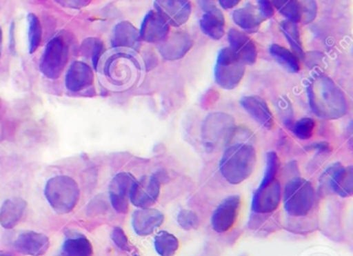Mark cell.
Wrapping results in <instances>:
<instances>
[{
	"instance_id": "cell-15",
	"label": "cell",
	"mask_w": 353,
	"mask_h": 256,
	"mask_svg": "<svg viewBox=\"0 0 353 256\" xmlns=\"http://www.w3.org/2000/svg\"><path fill=\"white\" fill-rule=\"evenodd\" d=\"M139 35L141 41L159 45L168 38L170 26L158 12L150 11L144 17Z\"/></svg>"
},
{
	"instance_id": "cell-24",
	"label": "cell",
	"mask_w": 353,
	"mask_h": 256,
	"mask_svg": "<svg viewBox=\"0 0 353 256\" xmlns=\"http://www.w3.org/2000/svg\"><path fill=\"white\" fill-rule=\"evenodd\" d=\"M28 202L20 197L8 198L0 208V225L6 229H12L21 221Z\"/></svg>"
},
{
	"instance_id": "cell-35",
	"label": "cell",
	"mask_w": 353,
	"mask_h": 256,
	"mask_svg": "<svg viewBox=\"0 0 353 256\" xmlns=\"http://www.w3.org/2000/svg\"><path fill=\"white\" fill-rule=\"evenodd\" d=\"M177 222L185 230H191V229H195L199 226L200 221L195 213L192 210H183L177 216Z\"/></svg>"
},
{
	"instance_id": "cell-21",
	"label": "cell",
	"mask_w": 353,
	"mask_h": 256,
	"mask_svg": "<svg viewBox=\"0 0 353 256\" xmlns=\"http://www.w3.org/2000/svg\"><path fill=\"white\" fill-rule=\"evenodd\" d=\"M164 222V215L156 208H139L132 217L134 231L138 235H150Z\"/></svg>"
},
{
	"instance_id": "cell-18",
	"label": "cell",
	"mask_w": 353,
	"mask_h": 256,
	"mask_svg": "<svg viewBox=\"0 0 353 256\" xmlns=\"http://www.w3.org/2000/svg\"><path fill=\"white\" fill-rule=\"evenodd\" d=\"M193 46V40L189 34L177 32L169 35L164 42L158 45L159 52L166 61H177L183 59Z\"/></svg>"
},
{
	"instance_id": "cell-26",
	"label": "cell",
	"mask_w": 353,
	"mask_h": 256,
	"mask_svg": "<svg viewBox=\"0 0 353 256\" xmlns=\"http://www.w3.org/2000/svg\"><path fill=\"white\" fill-rule=\"evenodd\" d=\"M57 256H94V247L85 235L69 233Z\"/></svg>"
},
{
	"instance_id": "cell-31",
	"label": "cell",
	"mask_w": 353,
	"mask_h": 256,
	"mask_svg": "<svg viewBox=\"0 0 353 256\" xmlns=\"http://www.w3.org/2000/svg\"><path fill=\"white\" fill-rule=\"evenodd\" d=\"M28 45H30V53L32 55L42 44V26L38 16L32 13L28 15Z\"/></svg>"
},
{
	"instance_id": "cell-6",
	"label": "cell",
	"mask_w": 353,
	"mask_h": 256,
	"mask_svg": "<svg viewBox=\"0 0 353 256\" xmlns=\"http://www.w3.org/2000/svg\"><path fill=\"white\" fill-rule=\"evenodd\" d=\"M234 119L227 113H212L206 117L202 125V140L206 148H220L228 146L234 133Z\"/></svg>"
},
{
	"instance_id": "cell-16",
	"label": "cell",
	"mask_w": 353,
	"mask_h": 256,
	"mask_svg": "<svg viewBox=\"0 0 353 256\" xmlns=\"http://www.w3.org/2000/svg\"><path fill=\"white\" fill-rule=\"evenodd\" d=\"M203 10L200 18L202 32L212 40H220L225 35V18L220 9L210 1H199Z\"/></svg>"
},
{
	"instance_id": "cell-22",
	"label": "cell",
	"mask_w": 353,
	"mask_h": 256,
	"mask_svg": "<svg viewBox=\"0 0 353 256\" xmlns=\"http://www.w3.org/2000/svg\"><path fill=\"white\" fill-rule=\"evenodd\" d=\"M94 71L88 63L75 61L72 63L65 76V86L71 92H80L94 83Z\"/></svg>"
},
{
	"instance_id": "cell-42",
	"label": "cell",
	"mask_w": 353,
	"mask_h": 256,
	"mask_svg": "<svg viewBox=\"0 0 353 256\" xmlns=\"http://www.w3.org/2000/svg\"><path fill=\"white\" fill-rule=\"evenodd\" d=\"M1 44H3V30L0 28V57H1Z\"/></svg>"
},
{
	"instance_id": "cell-8",
	"label": "cell",
	"mask_w": 353,
	"mask_h": 256,
	"mask_svg": "<svg viewBox=\"0 0 353 256\" xmlns=\"http://www.w3.org/2000/svg\"><path fill=\"white\" fill-rule=\"evenodd\" d=\"M69 61V46L61 37L49 41L40 61V70L49 79L61 77Z\"/></svg>"
},
{
	"instance_id": "cell-30",
	"label": "cell",
	"mask_w": 353,
	"mask_h": 256,
	"mask_svg": "<svg viewBox=\"0 0 353 256\" xmlns=\"http://www.w3.org/2000/svg\"><path fill=\"white\" fill-rule=\"evenodd\" d=\"M272 7L274 10L282 14L286 20L293 22V23H299L301 21V1H272Z\"/></svg>"
},
{
	"instance_id": "cell-14",
	"label": "cell",
	"mask_w": 353,
	"mask_h": 256,
	"mask_svg": "<svg viewBox=\"0 0 353 256\" xmlns=\"http://www.w3.org/2000/svg\"><path fill=\"white\" fill-rule=\"evenodd\" d=\"M154 11L158 12L167 23L173 28H181L188 22L192 14L190 1L183 0H163L154 1Z\"/></svg>"
},
{
	"instance_id": "cell-2",
	"label": "cell",
	"mask_w": 353,
	"mask_h": 256,
	"mask_svg": "<svg viewBox=\"0 0 353 256\" xmlns=\"http://www.w3.org/2000/svg\"><path fill=\"white\" fill-rule=\"evenodd\" d=\"M255 148L251 144L234 142L228 144L220 161V171L232 185H239L249 179L255 169Z\"/></svg>"
},
{
	"instance_id": "cell-10",
	"label": "cell",
	"mask_w": 353,
	"mask_h": 256,
	"mask_svg": "<svg viewBox=\"0 0 353 256\" xmlns=\"http://www.w3.org/2000/svg\"><path fill=\"white\" fill-rule=\"evenodd\" d=\"M282 197V189L278 179L261 185L254 192L252 210L255 214H270L278 208Z\"/></svg>"
},
{
	"instance_id": "cell-29",
	"label": "cell",
	"mask_w": 353,
	"mask_h": 256,
	"mask_svg": "<svg viewBox=\"0 0 353 256\" xmlns=\"http://www.w3.org/2000/svg\"><path fill=\"white\" fill-rule=\"evenodd\" d=\"M154 249L160 256H174L179 247L177 237L168 231H160L154 237Z\"/></svg>"
},
{
	"instance_id": "cell-36",
	"label": "cell",
	"mask_w": 353,
	"mask_h": 256,
	"mask_svg": "<svg viewBox=\"0 0 353 256\" xmlns=\"http://www.w3.org/2000/svg\"><path fill=\"white\" fill-rule=\"evenodd\" d=\"M111 239H112L115 246L123 251H130L131 250V245H130L127 235L121 227H114L112 233H111Z\"/></svg>"
},
{
	"instance_id": "cell-33",
	"label": "cell",
	"mask_w": 353,
	"mask_h": 256,
	"mask_svg": "<svg viewBox=\"0 0 353 256\" xmlns=\"http://www.w3.org/2000/svg\"><path fill=\"white\" fill-rule=\"evenodd\" d=\"M315 127L316 124L314 119H310V117H303V119L296 121L291 127V130H292V133L299 139L307 140L313 136Z\"/></svg>"
},
{
	"instance_id": "cell-44",
	"label": "cell",
	"mask_w": 353,
	"mask_h": 256,
	"mask_svg": "<svg viewBox=\"0 0 353 256\" xmlns=\"http://www.w3.org/2000/svg\"><path fill=\"white\" fill-rule=\"evenodd\" d=\"M138 256V255H137Z\"/></svg>"
},
{
	"instance_id": "cell-23",
	"label": "cell",
	"mask_w": 353,
	"mask_h": 256,
	"mask_svg": "<svg viewBox=\"0 0 353 256\" xmlns=\"http://www.w3.org/2000/svg\"><path fill=\"white\" fill-rule=\"evenodd\" d=\"M111 44L114 48H127L138 50L141 45L139 30L128 21L117 24L112 32Z\"/></svg>"
},
{
	"instance_id": "cell-12",
	"label": "cell",
	"mask_w": 353,
	"mask_h": 256,
	"mask_svg": "<svg viewBox=\"0 0 353 256\" xmlns=\"http://www.w3.org/2000/svg\"><path fill=\"white\" fill-rule=\"evenodd\" d=\"M161 183L157 175L143 177L136 181L130 194V201L140 208H148L156 204L160 195Z\"/></svg>"
},
{
	"instance_id": "cell-1",
	"label": "cell",
	"mask_w": 353,
	"mask_h": 256,
	"mask_svg": "<svg viewBox=\"0 0 353 256\" xmlns=\"http://www.w3.org/2000/svg\"><path fill=\"white\" fill-rule=\"evenodd\" d=\"M309 104L314 115L323 119H338L349 110L346 96L327 76L314 78L307 88Z\"/></svg>"
},
{
	"instance_id": "cell-11",
	"label": "cell",
	"mask_w": 353,
	"mask_h": 256,
	"mask_svg": "<svg viewBox=\"0 0 353 256\" xmlns=\"http://www.w3.org/2000/svg\"><path fill=\"white\" fill-rule=\"evenodd\" d=\"M137 179L129 173H121L113 177L109 184V196L113 208L119 214L129 210L130 194Z\"/></svg>"
},
{
	"instance_id": "cell-38",
	"label": "cell",
	"mask_w": 353,
	"mask_h": 256,
	"mask_svg": "<svg viewBox=\"0 0 353 256\" xmlns=\"http://www.w3.org/2000/svg\"><path fill=\"white\" fill-rule=\"evenodd\" d=\"M257 8L264 20L270 19L274 15V9L270 1H258Z\"/></svg>"
},
{
	"instance_id": "cell-19",
	"label": "cell",
	"mask_w": 353,
	"mask_h": 256,
	"mask_svg": "<svg viewBox=\"0 0 353 256\" xmlns=\"http://www.w3.org/2000/svg\"><path fill=\"white\" fill-rule=\"evenodd\" d=\"M14 248L20 253L30 256H42L48 251L50 241L44 233L26 231L14 241Z\"/></svg>"
},
{
	"instance_id": "cell-13",
	"label": "cell",
	"mask_w": 353,
	"mask_h": 256,
	"mask_svg": "<svg viewBox=\"0 0 353 256\" xmlns=\"http://www.w3.org/2000/svg\"><path fill=\"white\" fill-rule=\"evenodd\" d=\"M241 208L239 195L225 198L212 213V226L216 233H226L234 226Z\"/></svg>"
},
{
	"instance_id": "cell-7",
	"label": "cell",
	"mask_w": 353,
	"mask_h": 256,
	"mask_svg": "<svg viewBox=\"0 0 353 256\" xmlns=\"http://www.w3.org/2000/svg\"><path fill=\"white\" fill-rule=\"evenodd\" d=\"M245 65L229 47L221 49L214 67V81L224 90H234L243 80Z\"/></svg>"
},
{
	"instance_id": "cell-40",
	"label": "cell",
	"mask_w": 353,
	"mask_h": 256,
	"mask_svg": "<svg viewBox=\"0 0 353 256\" xmlns=\"http://www.w3.org/2000/svg\"><path fill=\"white\" fill-rule=\"evenodd\" d=\"M10 50L15 53L16 42H15V22H12L10 26Z\"/></svg>"
},
{
	"instance_id": "cell-5",
	"label": "cell",
	"mask_w": 353,
	"mask_h": 256,
	"mask_svg": "<svg viewBox=\"0 0 353 256\" xmlns=\"http://www.w3.org/2000/svg\"><path fill=\"white\" fill-rule=\"evenodd\" d=\"M315 198L313 185L303 177H293L285 186L284 208L290 216H305L313 208Z\"/></svg>"
},
{
	"instance_id": "cell-9",
	"label": "cell",
	"mask_w": 353,
	"mask_h": 256,
	"mask_svg": "<svg viewBox=\"0 0 353 256\" xmlns=\"http://www.w3.org/2000/svg\"><path fill=\"white\" fill-rule=\"evenodd\" d=\"M320 181L338 195L349 197L353 192L352 167H344L340 163L332 165L326 169Z\"/></svg>"
},
{
	"instance_id": "cell-34",
	"label": "cell",
	"mask_w": 353,
	"mask_h": 256,
	"mask_svg": "<svg viewBox=\"0 0 353 256\" xmlns=\"http://www.w3.org/2000/svg\"><path fill=\"white\" fill-rule=\"evenodd\" d=\"M279 167H280V161H279L278 155L274 152H268L266 154V168L263 179L261 181V185L270 183L276 179L278 175Z\"/></svg>"
},
{
	"instance_id": "cell-4",
	"label": "cell",
	"mask_w": 353,
	"mask_h": 256,
	"mask_svg": "<svg viewBox=\"0 0 353 256\" xmlns=\"http://www.w3.org/2000/svg\"><path fill=\"white\" fill-rule=\"evenodd\" d=\"M143 66L135 53H115L108 59L106 76L110 78L113 86L127 88L135 83L141 76Z\"/></svg>"
},
{
	"instance_id": "cell-41",
	"label": "cell",
	"mask_w": 353,
	"mask_h": 256,
	"mask_svg": "<svg viewBox=\"0 0 353 256\" xmlns=\"http://www.w3.org/2000/svg\"><path fill=\"white\" fill-rule=\"evenodd\" d=\"M220 3L221 7L225 10L232 9V8L236 7L239 5V0H221L219 1Z\"/></svg>"
},
{
	"instance_id": "cell-17",
	"label": "cell",
	"mask_w": 353,
	"mask_h": 256,
	"mask_svg": "<svg viewBox=\"0 0 353 256\" xmlns=\"http://www.w3.org/2000/svg\"><path fill=\"white\" fill-rule=\"evenodd\" d=\"M229 48L245 65H254L257 61L258 50L255 42L245 32L231 28L228 32Z\"/></svg>"
},
{
	"instance_id": "cell-3",
	"label": "cell",
	"mask_w": 353,
	"mask_h": 256,
	"mask_svg": "<svg viewBox=\"0 0 353 256\" xmlns=\"http://www.w3.org/2000/svg\"><path fill=\"white\" fill-rule=\"evenodd\" d=\"M45 196L57 214H68L79 201V186L75 179L68 175H57L47 181Z\"/></svg>"
},
{
	"instance_id": "cell-27",
	"label": "cell",
	"mask_w": 353,
	"mask_h": 256,
	"mask_svg": "<svg viewBox=\"0 0 353 256\" xmlns=\"http://www.w3.org/2000/svg\"><path fill=\"white\" fill-rule=\"evenodd\" d=\"M270 55L290 73H297L301 70L299 59L292 51L288 50L280 45L274 44L270 47Z\"/></svg>"
},
{
	"instance_id": "cell-37",
	"label": "cell",
	"mask_w": 353,
	"mask_h": 256,
	"mask_svg": "<svg viewBox=\"0 0 353 256\" xmlns=\"http://www.w3.org/2000/svg\"><path fill=\"white\" fill-rule=\"evenodd\" d=\"M317 14L316 1H303L301 3V21L307 24L315 19Z\"/></svg>"
},
{
	"instance_id": "cell-39",
	"label": "cell",
	"mask_w": 353,
	"mask_h": 256,
	"mask_svg": "<svg viewBox=\"0 0 353 256\" xmlns=\"http://www.w3.org/2000/svg\"><path fill=\"white\" fill-rule=\"evenodd\" d=\"M59 5L63 6V7L72 8V9H81V8L86 7L90 5V1L88 0H80V1H76V0H70V1H57Z\"/></svg>"
},
{
	"instance_id": "cell-25",
	"label": "cell",
	"mask_w": 353,
	"mask_h": 256,
	"mask_svg": "<svg viewBox=\"0 0 353 256\" xmlns=\"http://www.w3.org/2000/svg\"><path fill=\"white\" fill-rule=\"evenodd\" d=\"M234 23L241 30L248 32H256L260 28L264 18L260 14L257 6L248 3L245 7L235 10L232 14Z\"/></svg>"
},
{
	"instance_id": "cell-28",
	"label": "cell",
	"mask_w": 353,
	"mask_h": 256,
	"mask_svg": "<svg viewBox=\"0 0 353 256\" xmlns=\"http://www.w3.org/2000/svg\"><path fill=\"white\" fill-rule=\"evenodd\" d=\"M280 26L285 38L288 41L291 48H292V52H294L297 59H303L305 52H303V44H301V32H299L297 24L288 21V20H284V21L281 22Z\"/></svg>"
},
{
	"instance_id": "cell-20",
	"label": "cell",
	"mask_w": 353,
	"mask_h": 256,
	"mask_svg": "<svg viewBox=\"0 0 353 256\" xmlns=\"http://www.w3.org/2000/svg\"><path fill=\"white\" fill-rule=\"evenodd\" d=\"M241 105L243 110L264 129L272 130L274 127V115L263 99L258 96L243 97Z\"/></svg>"
},
{
	"instance_id": "cell-32",
	"label": "cell",
	"mask_w": 353,
	"mask_h": 256,
	"mask_svg": "<svg viewBox=\"0 0 353 256\" xmlns=\"http://www.w3.org/2000/svg\"><path fill=\"white\" fill-rule=\"evenodd\" d=\"M81 51L83 52V55L90 59L92 66H94V69H97L101 55H102L103 51H104V44L99 39H86L82 43Z\"/></svg>"
},
{
	"instance_id": "cell-43",
	"label": "cell",
	"mask_w": 353,
	"mask_h": 256,
	"mask_svg": "<svg viewBox=\"0 0 353 256\" xmlns=\"http://www.w3.org/2000/svg\"><path fill=\"white\" fill-rule=\"evenodd\" d=\"M0 256H13V255H12V254L7 253V252L0 251Z\"/></svg>"
}]
</instances>
